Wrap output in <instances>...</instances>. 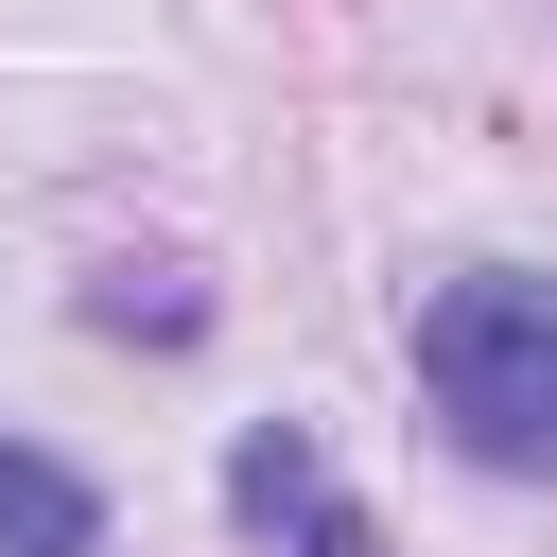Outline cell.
Segmentation results:
<instances>
[{"instance_id": "6da1fadb", "label": "cell", "mask_w": 557, "mask_h": 557, "mask_svg": "<svg viewBox=\"0 0 557 557\" xmlns=\"http://www.w3.org/2000/svg\"><path fill=\"white\" fill-rule=\"evenodd\" d=\"M418 383L453 418V453L487 470H557V278H435L418 296Z\"/></svg>"}, {"instance_id": "7a4b0ae2", "label": "cell", "mask_w": 557, "mask_h": 557, "mask_svg": "<svg viewBox=\"0 0 557 557\" xmlns=\"http://www.w3.org/2000/svg\"><path fill=\"white\" fill-rule=\"evenodd\" d=\"M0 557H104V487L52 470L35 435H0Z\"/></svg>"}, {"instance_id": "3957f363", "label": "cell", "mask_w": 557, "mask_h": 557, "mask_svg": "<svg viewBox=\"0 0 557 557\" xmlns=\"http://www.w3.org/2000/svg\"><path fill=\"white\" fill-rule=\"evenodd\" d=\"M226 505H244V522H261V540H296V522H313V505H331V453H313V435H296V418H261V435H244V453H226Z\"/></svg>"}, {"instance_id": "277c9868", "label": "cell", "mask_w": 557, "mask_h": 557, "mask_svg": "<svg viewBox=\"0 0 557 557\" xmlns=\"http://www.w3.org/2000/svg\"><path fill=\"white\" fill-rule=\"evenodd\" d=\"M87 313H104V331H157V348H191V331H209V296H174V278H157V296H139V278H104Z\"/></svg>"}, {"instance_id": "5b68a950", "label": "cell", "mask_w": 557, "mask_h": 557, "mask_svg": "<svg viewBox=\"0 0 557 557\" xmlns=\"http://www.w3.org/2000/svg\"><path fill=\"white\" fill-rule=\"evenodd\" d=\"M278 557H383V522H366V505H348V487H331V505H313V522H296V540H278Z\"/></svg>"}]
</instances>
